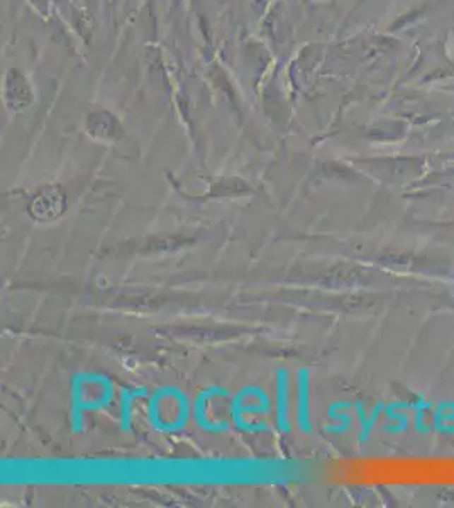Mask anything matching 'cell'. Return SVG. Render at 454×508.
I'll use <instances>...</instances> for the list:
<instances>
[{
  "mask_svg": "<svg viewBox=\"0 0 454 508\" xmlns=\"http://www.w3.org/2000/svg\"><path fill=\"white\" fill-rule=\"evenodd\" d=\"M453 291H454V285H453Z\"/></svg>",
  "mask_w": 454,
  "mask_h": 508,
  "instance_id": "obj_1",
  "label": "cell"
}]
</instances>
